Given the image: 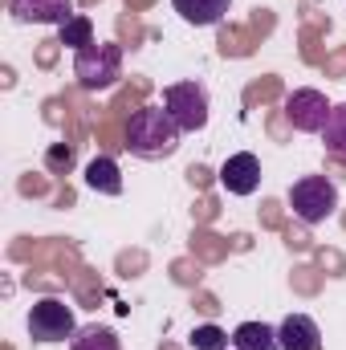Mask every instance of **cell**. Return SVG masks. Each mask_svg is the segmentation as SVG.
I'll return each instance as SVG.
<instances>
[{
  "instance_id": "7a4b0ae2",
  "label": "cell",
  "mask_w": 346,
  "mask_h": 350,
  "mask_svg": "<svg viewBox=\"0 0 346 350\" xmlns=\"http://www.w3.org/2000/svg\"><path fill=\"white\" fill-rule=\"evenodd\" d=\"M289 208L302 224H322L334 216L338 208V187L326 179V175H306L289 187Z\"/></svg>"
},
{
  "instance_id": "9c48e42d",
  "label": "cell",
  "mask_w": 346,
  "mask_h": 350,
  "mask_svg": "<svg viewBox=\"0 0 346 350\" xmlns=\"http://www.w3.org/2000/svg\"><path fill=\"white\" fill-rule=\"evenodd\" d=\"M277 342L281 350H322V330L310 314H289L277 326Z\"/></svg>"
},
{
  "instance_id": "8992f818",
  "label": "cell",
  "mask_w": 346,
  "mask_h": 350,
  "mask_svg": "<svg viewBox=\"0 0 346 350\" xmlns=\"http://www.w3.org/2000/svg\"><path fill=\"white\" fill-rule=\"evenodd\" d=\"M330 110H334V106H326V94H318V90H293V94L285 98V118H289L293 131H302V135L326 131Z\"/></svg>"
},
{
  "instance_id": "30bf717a",
  "label": "cell",
  "mask_w": 346,
  "mask_h": 350,
  "mask_svg": "<svg viewBox=\"0 0 346 350\" xmlns=\"http://www.w3.org/2000/svg\"><path fill=\"white\" fill-rule=\"evenodd\" d=\"M228 8H232V0H175V12H179L187 25H196V29L220 25V21L228 16Z\"/></svg>"
},
{
  "instance_id": "6da1fadb",
  "label": "cell",
  "mask_w": 346,
  "mask_h": 350,
  "mask_svg": "<svg viewBox=\"0 0 346 350\" xmlns=\"http://www.w3.org/2000/svg\"><path fill=\"white\" fill-rule=\"evenodd\" d=\"M179 126L163 106H143L131 114V126H127V151L139 155V159H168L179 147Z\"/></svg>"
},
{
  "instance_id": "ba28073f",
  "label": "cell",
  "mask_w": 346,
  "mask_h": 350,
  "mask_svg": "<svg viewBox=\"0 0 346 350\" xmlns=\"http://www.w3.org/2000/svg\"><path fill=\"white\" fill-rule=\"evenodd\" d=\"M12 16L25 25H66L74 16V0H12Z\"/></svg>"
},
{
  "instance_id": "9a60e30c",
  "label": "cell",
  "mask_w": 346,
  "mask_h": 350,
  "mask_svg": "<svg viewBox=\"0 0 346 350\" xmlns=\"http://www.w3.org/2000/svg\"><path fill=\"white\" fill-rule=\"evenodd\" d=\"M322 135H326V151L338 155V159H346V102L330 110V122H326Z\"/></svg>"
},
{
  "instance_id": "3957f363",
  "label": "cell",
  "mask_w": 346,
  "mask_h": 350,
  "mask_svg": "<svg viewBox=\"0 0 346 350\" xmlns=\"http://www.w3.org/2000/svg\"><path fill=\"white\" fill-rule=\"evenodd\" d=\"M118 74H122V49L110 41H94L74 57V78L82 82V90H110Z\"/></svg>"
},
{
  "instance_id": "8fae6325",
  "label": "cell",
  "mask_w": 346,
  "mask_h": 350,
  "mask_svg": "<svg viewBox=\"0 0 346 350\" xmlns=\"http://www.w3.org/2000/svg\"><path fill=\"white\" fill-rule=\"evenodd\" d=\"M232 347L237 350H281V342H277L273 326H265V322H241L232 330Z\"/></svg>"
},
{
  "instance_id": "2e32d148",
  "label": "cell",
  "mask_w": 346,
  "mask_h": 350,
  "mask_svg": "<svg viewBox=\"0 0 346 350\" xmlns=\"http://www.w3.org/2000/svg\"><path fill=\"white\" fill-rule=\"evenodd\" d=\"M191 347L196 350H228V334L220 326H196L191 330Z\"/></svg>"
},
{
  "instance_id": "e0dca14e",
  "label": "cell",
  "mask_w": 346,
  "mask_h": 350,
  "mask_svg": "<svg viewBox=\"0 0 346 350\" xmlns=\"http://www.w3.org/2000/svg\"><path fill=\"white\" fill-rule=\"evenodd\" d=\"M70 159H74V151H70V147H66V151H53V155H49V167H62V163L70 167Z\"/></svg>"
},
{
  "instance_id": "5b68a950",
  "label": "cell",
  "mask_w": 346,
  "mask_h": 350,
  "mask_svg": "<svg viewBox=\"0 0 346 350\" xmlns=\"http://www.w3.org/2000/svg\"><path fill=\"white\" fill-rule=\"evenodd\" d=\"M163 110L175 118L179 131H204L208 122V90L200 82H175L163 90Z\"/></svg>"
},
{
  "instance_id": "5bb4252c",
  "label": "cell",
  "mask_w": 346,
  "mask_h": 350,
  "mask_svg": "<svg viewBox=\"0 0 346 350\" xmlns=\"http://www.w3.org/2000/svg\"><path fill=\"white\" fill-rule=\"evenodd\" d=\"M57 33H62V45H74V49H90L94 45V25L82 12H74L66 25H57Z\"/></svg>"
},
{
  "instance_id": "277c9868",
  "label": "cell",
  "mask_w": 346,
  "mask_h": 350,
  "mask_svg": "<svg viewBox=\"0 0 346 350\" xmlns=\"http://www.w3.org/2000/svg\"><path fill=\"white\" fill-rule=\"evenodd\" d=\"M74 334H78V322H74V310L62 297L33 301V310H29V338L33 342H66Z\"/></svg>"
},
{
  "instance_id": "4fadbf2b",
  "label": "cell",
  "mask_w": 346,
  "mask_h": 350,
  "mask_svg": "<svg viewBox=\"0 0 346 350\" xmlns=\"http://www.w3.org/2000/svg\"><path fill=\"white\" fill-rule=\"evenodd\" d=\"M70 350H122V342H118V334L110 330V326H82L74 338H70Z\"/></svg>"
},
{
  "instance_id": "7c38bea8",
  "label": "cell",
  "mask_w": 346,
  "mask_h": 350,
  "mask_svg": "<svg viewBox=\"0 0 346 350\" xmlns=\"http://www.w3.org/2000/svg\"><path fill=\"white\" fill-rule=\"evenodd\" d=\"M86 187L102 191V196H118V191H122L118 163H114L110 155H98V159H90V167H86Z\"/></svg>"
},
{
  "instance_id": "52a82bcc",
  "label": "cell",
  "mask_w": 346,
  "mask_h": 350,
  "mask_svg": "<svg viewBox=\"0 0 346 350\" xmlns=\"http://www.w3.org/2000/svg\"><path fill=\"white\" fill-rule=\"evenodd\" d=\"M220 183H224V191H232V196H253V191L261 187L257 155H249V151L228 155V159H224V167H220Z\"/></svg>"
}]
</instances>
